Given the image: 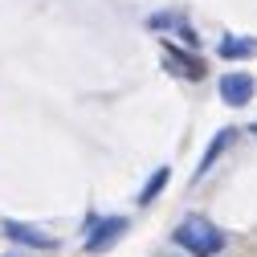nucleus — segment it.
Here are the masks:
<instances>
[{
    "instance_id": "obj_4",
    "label": "nucleus",
    "mask_w": 257,
    "mask_h": 257,
    "mask_svg": "<svg viewBox=\"0 0 257 257\" xmlns=\"http://www.w3.org/2000/svg\"><path fill=\"white\" fill-rule=\"evenodd\" d=\"M0 233H5L9 241H17V245H25V249H57V237L41 233L37 224H25V220H5Z\"/></svg>"
},
{
    "instance_id": "obj_2",
    "label": "nucleus",
    "mask_w": 257,
    "mask_h": 257,
    "mask_svg": "<svg viewBox=\"0 0 257 257\" xmlns=\"http://www.w3.org/2000/svg\"><path fill=\"white\" fill-rule=\"evenodd\" d=\"M126 229H131V220L126 216H90L86 224H82V245H86V253H106Z\"/></svg>"
},
{
    "instance_id": "obj_9",
    "label": "nucleus",
    "mask_w": 257,
    "mask_h": 257,
    "mask_svg": "<svg viewBox=\"0 0 257 257\" xmlns=\"http://www.w3.org/2000/svg\"><path fill=\"white\" fill-rule=\"evenodd\" d=\"M249 131H253V135H257V122H253V126H249Z\"/></svg>"
},
{
    "instance_id": "obj_5",
    "label": "nucleus",
    "mask_w": 257,
    "mask_h": 257,
    "mask_svg": "<svg viewBox=\"0 0 257 257\" xmlns=\"http://www.w3.org/2000/svg\"><path fill=\"white\" fill-rule=\"evenodd\" d=\"M216 57H224V61H245V57H257V37L224 33V37H220V45H216Z\"/></svg>"
},
{
    "instance_id": "obj_3",
    "label": "nucleus",
    "mask_w": 257,
    "mask_h": 257,
    "mask_svg": "<svg viewBox=\"0 0 257 257\" xmlns=\"http://www.w3.org/2000/svg\"><path fill=\"white\" fill-rule=\"evenodd\" d=\"M216 94L224 106H249L257 94V82L249 74H224V78H216Z\"/></svg>"
},
{
    "instance_id": "obj_7",
    "label": "nucleus",
    "mask_w": 257,
    "mask_h": 257,
    "mask_svg": "<svg viewBox=\"0 0 257 257\" xmlns=\"http://www.w3.org/2000/svg\"><path fill=\"white\" fill-rule=\"evenodd\" d=\"M164 53H168V61H172V66H176L184 78H204V61L188 57V53H184V49H176V45H168Z\"/></svg>"
},
{
    "instance_id": "obj_6",
    "label": "nucleus",
    "mask_w": 257,
    "mask_h": 257,
    "mask_svg": "<svg viewBox=\"0 0 257 257\" xmlns=\"http://www.w3.org/2000/svg\"><path fill=\"white\" fill-rule=\"evenodd\" d=\"M233 139H237V131H233V126H220V131L212 135V143H208V151H204V159H200V168H196V176H204L212 164H216V159L224 155V151H229L233 147Z\"/></svg>"
},
{
    "instance_id": "obj_8",
    "label": "nucleus",
    "mask_w": 257,
    "mask_h": 257,
    "mask_svg": "<svg viewBox=\"0 0 257 257\" xmlns=\"http://www.w3.org/2000/svg\"><path fill=\"white\" fill-rule=\"evenodd\" d=\"M168 180H172V172H168V168H155V176H151V180H147V188L139 192V204L147 208L151 200H159V192H164V184H168Z\"/></svg>"
},
{
    "instance_id": "obj_1",
    "label": "nucleus",
    "mask_w": 257,
    "mask_h": 257,
    "mask_svg": "<svg viewBox=\"0 0 257 257\" xmlns=\"http://www.w3.org/2000/svg\"><path fill=\"white\" fill-rule=\"evenodd\" d=\"M172 241H176L180 249H188L192 257H216L229 237H224V229H216L208 216L192 212V216H184L176 229H172Z\"/></svg>"
}]
</instances>
